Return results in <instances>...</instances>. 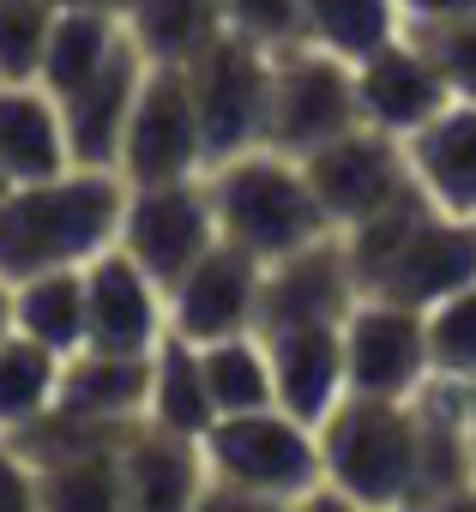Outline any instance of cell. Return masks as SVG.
Segmentation results:
<instances>
[{"label": "cell", "mask_w": 476, "mask_h": 512, "mask_svg": "<svg viewBox=\"0 0 476 512\" xmlns=\"http://www.w3.org/2000/svg\"><path fill=\"white\" fill-rule=\"evenodd\" d=\"M350 241V260L362 272V296H392L410 308H434L476 284V217L440 211L416 181L362 217L356 229H338Z\"/></svg>", "instance_id": "6da1fadb"}, {"label": "cell", "mask_w": 476, "mask_h": 512, "mask_svg": "<svg viewBox=\"0 0 476 512\" xmlns=\"http://www.w3.org/2000/svg\"><path fill=\"white\" fill-rule=\"evenodd\" d=\"M127 175L121 169H61L49 181H19L0 199V278H31L55 266H91L121 241Z\"/></svg>", "instance_id": "7a4b0ae2"}, {"label": "cell", "mask_w": 476, "mask_h": 512, "mask_svg": "<svg viewBox=\"0 0 476 512\" xmlns=\"http://www.w3.org/2000/svg\"><path fill=\"white\" fill-rule=\"evenodd\" d=\"M205 500L199 506H314L326 500L320 428L284 404L235 410L205 428Z\"/></svg>", "instance_id": "3957f363"}, {"label": "cell", "mask_w": 476, "mask_h": 512, "mask_svg": "<svg viewBox=\"0 0 476 512\" xmlns=\"http://www.w3.org/2000/svg\"><path fill=\"white\" fill-rule=\"evenodd\" d=\"M326 500L338 506H416L422 500V428L410 398L350 392L320 422Z\"/></svg>", "instance_id": "277c9868"}, {"label": "cell", "mask_w": 476, "mask_h": 512, "mask_svg": "<svg viewBox=\"0 0 476 512\" xmlns=\"http://www.w3.org/2000/svg\"><path fill=\"white\" fill-rule=\"evenodd\" d=\"M211 205H217V229L223 241L248 247L254 260H284V253L332 235V217L302 169V157L278 151V145H254L242 157H223L205 169Z\"/></svg>", "instance_id": "5b68a950"}, {"label": "cell", "mask_w": 476, "mask_h": 512, "mask_svg": "<svg viewBox=\"0 0 476 512\" xmlns=\"http://www.w3.org/2000/svg\"><path fill=\"white\" fill-rule=\"evenodd\" d=\"M272 61H278L272 49L223 31L217 43H205L181 67L187 73V91H193V115H199V133H205V157L211 163L266 145V133H272Z\"/></svg>", "instance_id": "8992f818"}, {"label": "cell", "mask_w": 476, "mask_h": 512, "mask_svg": "<svg viewBox=\"0 0 476 512\" xmlns=\"http://www.w3.org/2000/svg\"><path fill=\"white\" fill-rule=\"evenodd\" d=\"M362 127V103H356V67L320 43H296L278 49L272 61V133L266 145L308 157L320 145H332L338 133Z\"/></svg>", "instance_id": "52a82bcc"}, {"label": "cell", "mask_w": 476, "mask_h": 512, "mask_svg": "<svg viewBox=\"0 0 476 512\" xmlns=\"http://www.w3.org/2000/svg\"><path fill=\"white\" fill-rule=\"evenodd\" d=\"M217 205H211V187L205 175H181V181H145V187H127V211H121V241L133 260L169 290L199 253L217 241Z\"/></svg>", "instance_id": "ba28073f"}, {"label": "cell", "mask_w": 476, "mask_h": 512, "mask_svg": "<svg viewBox=\"0 0 476 512\" xmlns=\"http://www.w3.org/2000/svg\"><path fill=\"white\" fill-rule=\"evenodd\" d=\"M260 284H266V260H254L248 247L217 235L169 284V332H181L193 344L260 332Z\"/></svg>", "instance_id": "9c48e42d"}, {"label": "cell", "mask_w": 476, "mask_h": 512, "mask_svg": "<svg viewBox=\"0 0 476 512\" xmlns=\"http://www.w3.org/2000/svg\"><path fill=\"white\" fill-rule=\"evenodd\" d=\"M115 169L127 175V187L181 181V175H205L211 169L205 133H199V115H193V91H187L181 67H151L145 73V91L133 103V121H127Z\"/></svg>", "instance_id": "30bf717a"}, {"label": "cell", "mask_w": 476, "mask_h": 512, "mask_svg": "<svg viewBox=\"0 0 476 512\" xmlns=\"http://www.w3.org/2000/svg\"><path fill=\"white\" fill-rule=\"evenodd\" d=\"M362 302V272L350 260V241L332 229L284 260L266 266L260 284V332H284V326H344L350 308Z\"/></svg>", "instance_id": "8fae6325"}, {"label": "cell", "mask_w": 476, "mask_h": 512, "mask_svg": "<svg viewBox=\"0 0 476 512\" xmlns=\"http://www.w3.org/2000/svg\"><path fill=\"white\" fill-rule=\"evenodd\" d=\"M332 229H356L362 217H374L380 205H392L404 187H410V157H404V139L380 133V127H350L338 133L332 145L308 151L302 157Z\"/></svg>", "instance_id": "7c38bea8"}, {"label": "cell", "mask_w": 476, "mask_h": 512, "mask_svg": "<svg viewBox=\"0 0 476 512\" xmlns=\"http://www.w3.org/2000/svg\"><path fill=\"white\" fill-rule=\"evenodd\" d=\"M344 356H350V392L416 398V386L434 374L428 314L410 302H392V296H362L344 320Z\"/></svg>", "instance_id": "4fadbf2b"}, {"label": "cell", "mask_w": 476, "mask_h": 512, "mask_svg": "<svg viewBox=\"0 0 476 512\" xmlns=\"http://www.w3.org/2000/svg\"><path fill=\"white\" fill-rule=\"evenodd\" d=\"M85 302H91V344L85 350L151 356L169 338V290L127 247H109L85 266Z\"/></svg>", "instance_id": "5bb4252c"}, {"label": "cell", "mask_w": 476, "mask_h": 512, "mask_svg": "<svg viewBox=\"0 0 476 512\" xmlns=\"http://www.w3.org/2000/svg\"><path fill=\"white\" fill-rule=\"evenodd\" d=\"M356 103H362L368 127H380L392 139H410L416 127H428L452 103V85L434 67V55L410 31H398L368 61H356Z\"/></svg>", "instance_id": "9a60e30c"}, {"label": "cell", "mask_w": 476, "mask_h": 512, "mask_svg": "<svg viewBox=\"0 0 476 512\" xmlns=\"http://www.w3.org/2000/svg\"><path fill=\"white\" fill-rule=\"evenodd\" d=\"M145 73H151V61H145V55L133 49V37H127L79 91L61 97L73 163H85V169H115V163H121V139H127L133 103H139V91H145Z\"/></svg>", "instance_id": "2e32d148"}, {"label": "cell", "mask_w": 476, "mask_h": 512, "mask_svg": "<svg viewBox=\"0 0 476 512\" xmlns=\"http://www.w3.org/2000/svg\"><path fill=\"white\" fill-rule=\"evenodd\" d=\"M272 344V380L278 404L302 422H326L350 398V356H344V326H284L266 332Z\"/></svg>", "instance_id": "e0dca14e"}, {"label": "cell", "mask_w": 476, "mask_h": 512, "mask_svg": "<svg viewBox=\"0 0 476 512\" xmlns=\"http://www.w3.org/2000/svg\"><path fill=\"white\" fill-rule=\"evenodd\" d=\"M121 500L127 506H199L205 500V446L193 434L127 422L121 428Z\"/></svg>", "instance_id": "ac0fdd59"}, {"label": "cell", "mask_w": 476, "mask_h": 512, "mask_svg": "<svg viewBox=\"0 0 476 512\" xmlns=\"http://www.w3.org/2000/svg\"><path fill=\"white\" fill-rule=\"evenodd\" d=\"M410 181L458 217H476V97H452L428 127L404 139Z\"/></svg>", "instance_id": "d6986e66"}, {"label": "cell", "mask_w": 476, "mask_h": 512, "mask_svg": "<svg viewBox=\"0 0 476 512\" xmlns=\"http://www.w3.org/2000/svg\"><path fill=\"white\" fill-rule=\"evenodd\" d=\"M0 163H7L13 187L19 181H49L73 169L67 145V115L61 97L37 79H0Z\"/></svg>", "instance_id": "ffe728a7"}, {"label": "cell", "mask_w": 476, "mask_h": 512, "mask_svg": "<svg viewBox=\"0 0 476 512\" xmlns=\"http://www.w3.org/2000/svg\"><path fill=\"white\" fill-rule=\"evenodd\" d=\"M151 398V356H115V350H79L61 368V398L55 410L97 422V428H127L145 416Z\"/></svg>", "instance_id": "44dd1931"}, {"label": "cell", "mask_w": 476, "mask_h": 512, "mask_svg": "<svg viewBox=\"0 0 476 512\" xmlns=\"http://www.w3.org/2000/svg\"><path fill=\"white\" fill-rule=\"evenodd\" d=\"M13 308H19V332L49 344L55 356H79L91 344V302H85V266H55V272H31L13 284Z\"/></svg>", "instance_id": "7402d4cb"}, {"label": "cell", "mask_w": 476, "mask_h": 512, "mask_svg": "<svg viewBox=\"0 0 476 512\" xmlns=\"http://www.w3.org/2000/svg\"><path fill=\"white\" fill-rule=\"evenodd\" d=\"M145 422L175 428V434H193V440H205V428L217 422V404H211V386H205V356H199V344L181 338V332H169V338L151 350Z\"/></svg>", "instance_id": "603a6c76"}, {"label": "cell", "mask_w": 476, "mask_h": 512, "mask_svg": "<svg viewBox=\"0 0 476 512\" xmlns=\"http://www.w3.org/2000/svg\"><path fill=\"white\" fill-rule=\"evenodd\" d=\"M121 25L151 67H187L205 43L223 37V7L217 0H127Z\"/></svg>", "instance_id": "cb8c5ba5"}, {"label": "cell", "mask_w": 476, "mask_h": 512, "mask_svg": "<svg viewBox=\"0 0 476 512\" xmlns=\"http://www.w3.org/2000/svg\"><path fill=\"white\" fill-rule=\"evenodd\" d=\"M121 43H127V25H121L115 13L61 7V13H55V31H49V49H43V67H37V85H49L55 97H67V91H79Z\"/></svg>", "instance_id": "d4e9b609"}, {"label": "cell", "mask_w": 476, "mask_h": 512, "mask_svg": "<svg viewBox=\"0 0 476 512\" xmlns=\"http://www.w3.org/2000/svg\"><path fill=\"white\" fill-rule=\"evenodd\" d=\"M61 368L67 356H55L49 344L13 332L0 344V434H25L31 422H43L61 398Z\"/></svg>", "instance_id": "484cf974"}, {"label": "cell", "mask_w": 476, "mask_h": 512, "mask_svg": "<svg viewBox=\"0 0 476 512\" xmlns=\"http://www.w3.org/2000/svg\"><path fill=\"white\" fill-rule=\"evenodd\" d=\"M199 356H205V386H211L217 416L278 404V380H272V344H266V332H235V338L199 344Z\"/></svg>", "instance_id": "4316f807"}, {"label": "cell", "mask_w": 476, "mask_h": 512, "mask_svg": "<svg viewBox=\"0 0 476 512\" xmlns=\"http://www.w3.org/2000/svg\"><path fill=\"white\" fill-rule=\"evenodd\" d=\"M302 25H308V43L344 55L350 67L404 31L398 0H302Z\"/></svg>", "instance_id": "83f0119b"}, {"label": "cell", "mask_w": 476, "mask_h": 512, "mask_svg": "<svg viewBox=\"0 0 476 512\" xmlns=\"http://www.w3.org/2000/svg\"><path fill=\"white\" fill-rule=\"evenodd\" d=\"M428 362L434 374L476 386V284L428 308Z\"/></svg>", "instance_id": "f1b7e54d"}, {"label": "cell", "mask_w": 476, "mask_h": 512, "mask_svg": "<svg viewBox=\"0 0 476 512\" xmlns=\"http://www.w3.org/2000/svg\"><path fill=\"white\" fill-rule=\"evenodd\" d=\"M55 13V0H0V79H37Z\"/></svg>", "instance_id": "f546056e"}, {"label": "cell", "mask_w": 476, "mask_h": 512, "mask_svg": "<svg viewBox=\"0 0 476 512\" xmlns=\"http://www.w3.org/2000/svg\"><path fill=\"white\" fill-rule=\"evenodd\" d=\"M223 7V31L248 37L260 49H296L308 43V25H302V0H217Z\"/></svg>", "instance_id": "4dcf8cb0"}, {"label": "cell", "mask_w": 476, "mask_h": 512, "mask_svg": "<svg viewBox=\"0 0 476 512\" xmlns=\"http://www.w3.org/2000/svg\"><path fill=\"white\" fill-rule=\"evenodd\" d=\"M410 37L434 55V67L446 73L452 97H476V13L446 19V25H416Z\"/></svg>", "instance_id": "1f68e13d"}, {"label": "cell", "mask_w": 476, "mask_h": 512, "mask_svg": "<svg viewBox=\"0 0 476 512\" xmlns=\"http://www.w3.org/2000/svg\"><path fill=\"white\" fill-rule=\"evenodd\" d=\"M0 506H43V476L13 434H0Z\"/></svg>", "instance_id": "d6a6232c"}, {"label": "cell", "mask_w": 476, "mask_h": 512, "mask_svg": "<svg viewBox=\"0 0 476 512\" xmlns=\"http://www.w3.org/2000/svg\"><path fill=\"white\" fill-rule=\"evenodd\" d=\"M464 13H476V0H398L404 31H416V25H446V19H464Z\"/></svg>", "instance_id": "836d02e7"}, {"label": "cell", "mask_w": 476, "mask_h": 512, "mask_svg": "<svg viewBox=\"0 0 476 512\" xmlns=\"http://www.w3.org/2000/svg\"><path fill=\"white\" fill-rule=\"evenodd\" d=\"M19 332V308H13V278H0V344Z\"/></svg>", "instance_id": "e575fe53"}, {"label": "cell", "mask_w": 476, "mask_h": 512, "mask_svg": "<svg viewBox=\"0 0 476 512\" xmlns=\"http://www.w3.org/2000/svg\"><path fill=\"white\" fill-rule=\"evenodd\" d=\"M55 7H85V13H127V0H55Z\"/></svg>", "instance_id": "d590c367"}, {"label": "cell", "mask_w": 476, "mask_h": 512, "mask_svg": "<svg viewBox=\"0 0 476 512\" xmlns=\"http://www.w3.org/2000/svg\"><path fill=\"white\" fill-rule=\"evenodd\" d=\"M13 193V175H7V163H0V199H7Z\"/></svg>", "instance_id": "8d00e7d4"}, {"label": "cell", "mask_w": 476, "mask_h": 512, "mask_svg": "<svg viewBox=\"0 0 476 512\" xmlns=\"http://www.w3.org/2000/svg\"><path fill=\"white\" fill-rule=\"evenodd\" d=\"M470 470H476V410H470Z\"/></svg>", "instance_id": "74e56055"}]
</instances>
